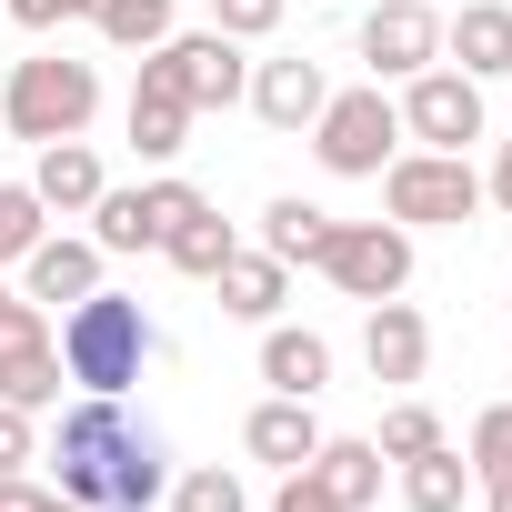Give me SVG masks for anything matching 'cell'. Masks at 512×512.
<instances>
[{"label": "cell", "instance_id": "obj_36", "mask_svg": "<svg viewBox=\"0 0 512 512\" xmlns=\"http://www.w3.org/2000/svg\"><path fill=\"white\" fill-rule=\"evenodd\" d=\"M482 201H502V211H512V141L492 151V181H482Z\"/></svg>", "mask_w": 512, "mask_h": 512}, {"label": "cell", "instance_id": "obj_4", "mask_svg": "<svg viewBox=\"0 0 512 512\" xmlns=\"http://www.w3.org/2000/svg\"><path fill=\"white\" fill-rule=\"evenodd\" d=\"M302 141H312V161H322L332 181H382V161L402 151V111H392L382 81H362V91H332Z\"/></svg>", "mask_w": 512, "mask_h": 512}, {"label": "cell", "instance_id": "obj_17", "mask_svg": "<svg viewBox=\"0 0 512 512\" xmlns=\"http://www.w3.org/2000/svg\"><path fill=\"white\" fill-rule=\"evenodd\" d=\"M241 101L262 111L272 131H312V121H322V101H332V81H322V61H262Z\"/></svg>", "mask_w": 512, "mask_h": 512}, {"label": "cell", "instance_id": "obj_22", "mask_svg": "<svg viewBox=\"0 0 512 512\" xmlns=\"http://www.w3.org/2000/svg\"><path fill=\"white\" fill-rule=\"evenodd\" d=\"M402 502H412V512H462V502H472V462H462L452 442L412 452V462H402Z\"/></svg>", "mask_w": 512, "mask_h": 512}, {"label": "cell", "instance_id": "obj_37", "mask_svg": "<svg viewBox=\"0 0 512 512\" xmlns=\"http://www.w3.org/2000/svg\"><path fill=\"white\" fill-rule=\"evenodd\" d=\"M482 512H512V482H482Z\"/></svg>", "mask_w": 512, "mask_h": 512}, {"label": "cell", "instance_id": "obj_15", "mask_svg": "<svg viewBox=\"0 0 512 512\" xmlns=\"http://www.w3.org/2000/svg\"><path fill=\"white\" fill-rule=\"evenodd\" d=\"M241 452H251V462H272V472H302V462L322 452V422H312V402H292V392L251 402V422H241Z\"/></svg>", "mask_w": 512, "mask_h": 512}, {"label": "cell", "instance_id": "obj_9", "mask_svg": "<svg viewBox=\"0 0 512 512\" xmlns=\"http://www.w3.org/2000/svg\"><path fill=\"white\" fill-rule=\"evenodd\" d=\"M151 61L181 81V101H191V111H231V101L251 91V61H241V41H231V31H171Z\"/></svg>", "mask_w": 512, "mask_h": 512}, {"label": "cell", "instance_id": "obj_1", "mask_svg": "<svg viewBox=\"0 0 512 512\" xmlns=\"http://www.w3.org/2000/svg\"><path fill=\"white\" fill-rule=\"evenodd\" d=\"M51 492L81 512H151L171 492V452L121 392H81L61 402V432H51Z\"/></svg>", "mask_w": 512, "mask_h": 512}, {"label": "cell", "instance_id": "obj_30", "mask_svg": "<svg viewBox=\"0 0 512 512\" xmlns=\"http://www.w3.org/2000/svg\"><path fill=\"white\" fill-rule=\"evenodd\" d=\"M282 11H292V0H211V31H231V41H272Z\"/></svg>", "mask_w": 512, "mask_h": 512}, {"label": "cell", "instance_id": "obj_7", "mask_svg": "<svg viewBox=\"0 0 512 512\" xmlns=\"http://www.w3.org/2000/svg\"><path fill=\"white\" fill-rule=\"evenodd\" d=\"M392 111H402V141H422V151H472V141H482V81L452 71V61L412 71Z\"/></svg>", "mask_w": 512, "mask_h": 512}, {"label": "cell", "instance_id": "obj_5", "mask_svg": "<svg viewBox=\"0 0 512 512\" xmlns=\"http://www.w3.org/2000/svg\"><path fill=\"white\" fill-rule=\"evenodd\" d=\"M382 211L402 231H462L482 211V171L462 151H392L382 161Z\"/></svg>", "mask_w": 512, "mask_h": 512}, {"label": "cell", "instance_id": "obj_20", "mask_svg": "<svg viewBox=\"0 0 512 512\" xmlns=\"http://www.w3.org/2000/svg\"><path fill=\"white\" fill-rule=\"evenodd\" d=\"M31 191H41V211H91V201L111 191V171H101V151H91V141H41Z\"/></svg>", "mask_w": 512, "mask_h": 512}, {"label": "cell", "instance_id": "obj_28", "mask_svg": "<svg viewBox=\"0 0 512 512\" xmlns=\"http://www.w3.org/2000/svg\"><path fill=\"white\" fill-rule=\"evenodd\" d=\"M51 231V211H41V191L31 181H0V262H21V251Z\"/></svg>", "mask_w": 512, "mask_h": 512}, {"label": "cell", "instance_id": "obj_12", "mask_svg": "<svg viewBox=\"0 0 512 512\" xmlns=\"http://www.w3.org/2000/svg\"><path fill=\"white\" fill-rule=\"evenodd\" d=\"M61 342H51V322H31V332H11L0 342V402L11 412H61Z\"/></svg>", "mask_w": 512, "mask_h": 512}, {"label": "cell", "instance_id": "obj_24", "mask_svg": "<svg viewBox=\"0 0 512 512\" xmlns=\"http://www.w3.org/2000/svg\"><path fill=\"white\" fill-rule=\"evenodd\" d=\"M91 31L111 51H161L171 41V0H91Z\"/></svg>", "mask_w": 512, "mask_h": 512}, {"label": "cell", "instance_id": "obj_2", "mask_svg": "<svg viewBox=\"0 0 512 512\" xmlns=\"http://www.w3.org/2000/svg\"><path fill=\"white\" fill-rule=\"evenodd\" d=\"M151 352H161V332H151V312L131 292H81L61 312V372H71V392H131Z\"/></svg>", "mask_w": 512, "mask_h": 512}, {"label": "cell", "instance_id": "obj_32", "mask_svg": "<svg viewBox=\"0 0 512 512\" xmlns=\"http://www.w3.org/2000/svg\"><path fill=\"white\" fill-rule=\"evenodd\" d=\"M21 31H61V21H91V0H0Z\"/></svg>", "mask_w": 512, "mask_h": 512}, {"label": "cell", "instance_id": "obj_3", "mask_svg": "<svg viewBox=\"0 0 512 512\" xmlns=\"http://www.w3.org/2000/svg\"><path fill=\"white\" fill-rule=\"evenodd\" d=\"M91 111H101V71L91 61H71V51H41V61H21L11 71V91H0V131L11 141H81L91 131Z\"/></svg>", "mask_w": 512, "mask_h": 512}, {"label": "cell", "instance_id": "obj_14", "mask_svg": "<svg viewBox=\"0 0 512 512\" xmlns=\"http://www.w3.org/2000/svg\"><path fill=\"white\" fill-rule=\"evenodd\" d=\"M21 292H31V302H81V292H101V241L41 231V241L21 251Z\"/></svg>", "mask_w": 512, "mask_h": 512}, {"label": "cell", "instance_id": "obj_34", "mask_svg": "<svg viewBox=\"0 0 512 512\" xmlns=\"http://www.w3.org/2000/svg\"><path fill=\"white\" fill-rule=\"evenodd\" d=\"M61 492L51 482H31V472H11V482H0V512H51Z\"/></svg>", "mask_w": 512, "mask_h": 512}, {"label": "cell", "instance_id": "obj_27", "mask_svg": "<svg viewBox=\"0 0 512 512\" xmlns=\"http://www.w3.org/2000/svg\"><path fill=\"white\" fill-rule=\"evenodd\" d=\"M462 462H472V482H512V402L472 412V442H462Z\"/></svg>", "mask_w": 512, "mask_h": 512}, {"label": "cell", "instance_id": "obj_21", "mask_svg": "<svg viewBox=\"0 0 512 512\" xmlns=\"http://www.w3.org/2000/svg\"><path fill=\"white\" fill-rule=\"evenodd\" d=\"M262 382L292 392V402H312L332 382V342L322 332H292V322H262Z\"/></svg>", "mask_w": 512, "mask_h": 512}, {"label": "cell", "instance_id": "obj_29", "mask_svg": "<svg viewBox=\"0 0 512 512\" xmlns=\"http://www.w3.org/2000/svg\"><path fill=\"white\" fill-rule=\"evenodd\" d=\"M372 442H382V462H412V452H432V442H442V412H432V402H392Z\"/></svg>", "mask_w": 512, "mask_h": 512}, {"label": "cell", "instance_id": "obj_16", "mask_svg": "<svg viewBox=\"0 0 512 512\" xmlns=\"http://www.w3.org/2000/svg\"><path fill=\"white\" fill-rule=\"evenodd\" d=\"M442 51L472 81H512V0H462V21H442Z\"/></svg>", "mask_w": 512, "mask_h": 512}, {"label": "cell", "instance_id": "obj_11", "mask_svg": "<svg viewBox=\"0 0 512 512\" xmlns=\"http://www.w3.org/2000/svg\"><path fill=\"white\" fill-rule=\"evenodd\" d=\"M191 121H201V111L181 101V81H171V71H161V61L141 51V81H131V151L171 171V161L191 151Z\"/></svg>", "mask_w": 512, "mask_h": 512}, {"label": "cell", "instance_id": "obj_25", "mask_svg": "<svg viewBox=\"0 0 512 512\" xmlns=\"http://www.w3.org/2000/svg\"><path fill=\"white\" fill-rule=\"evenodd\" d=\"M322 231H332V211H312L302 191H282V201L262 211V251H272V262H312Z\"/></svg>", "mask_w": 512, "mask_h": 512}, {"label": "cell", "instance_id": "obj_13", "mask_svg": "<svg viewBox=\"0 0 512 512\" xmlns=\"http://www.w3.org/2000/svg\"><path fill=\"white\" fill-rule=\"evenodd\" d=\"M362 362H372V382H422V362H432V322L392 292V302H372V322H362Z\"/></svg>", "mask_w": 512, "mask_h": 512}, {"label": "cell", "instance_id": "obj_18", "mask_svg": "<svg viewBox=\"0 0 512 512\" xmlns=\"http://www.w3.org/2000/svg\"><path fill=\"white\" fill-rule=\"evenodd\" d=\"M211 292H221L231 322H272L292 302V262H272V251H231V262L211 272Z\"/></svg>", "mask_w": 512, "mask_h": 512}, {"label": "cell", "instance_id": "obj_23", "mask_svg": "<svg viewBox=\"0 0 512 512\" xmlns=\"http://www.w3.org/2000/svg\"><path fill=\"white\" fill-rule=\"evenodd\" d=\"M231 251H241V231H231V221H221V211L201 201V211H191V221H181V231L161 241V262H171V272H191V282H211V272L231 262Z\"/></svg>", "mask_w": 512, "mask_h": 512}, {"label": "cell", "instance_id": "obj_35", "mask_svg": "<svg viewBox=\"0 0 512 512\" xmlns=\"http://www.w3.org/2000/svg\"><path fill=\"white\" fill-rule=\"evenodd\" d=\"M31 322H41V302H31V292H11V282H0V342H11V332H31Z\"/></svg>", "mask_w": 512, "mask_h": 512}, {"label": "cell", "instance_id": "obj_26", "mask_svg": "<svg viewBox=\"0 0 512 512\" xmlns=\"http://www.w3.org/2000/svg\"><path fill=\"white\" fill-rule=\"evenodd\" d=\"M161 502H171V512H251V492H241L231 462H191V472H171Z\"/></svg>", "mask_w": 512, "mask_h": 512}, {"label": "cell", "instance_id": "obj_10", "mask_svg": "<svg viewBox=\"0 0 512 512\" xmlns=\"http://www.w3.org/2000/svg\"><path fill=\"white\" fill-rule=\"evenodd\" d=\"M362 61H372V81L432 71L442 61V11H432V0H382V11L362 21Z\"/></svg>", "mask_w": 512, "mask_h": 512}, {"label": "cell", "instance_id": "obj_8", "mask_svg": "<svg viewBox=\"0 0 512 512\" xmlns=\"http://www.w3.org/2000/svg\"><path fill=\"white\" fill-rule=\"evenodd\" d=\"M191 211H201V191H191L181 171H161V181H141V191H101V201H91V241H101V251H161Z\"/></svg>", "mask_w": 512, "mask_h": 512}, {"label": "cell", "instance_id": "obj_31", "mask_svg": "<svg viewBox=\"0 0 512 512\" xmlns=\"http://www.w3.org/2000/svg\"><path fill=\"white\" fill-rule=\"evenodd\" d=\"M41 462V442H31V412H11V402H0V482H11V472H31Z\"/></svg>", "mask_w": 512, "mask_h": 512}, {"label": "cell", "instance_id": "obj_6", "mask_svg": "<svg viewBox=\"0 0 512 512\" xmlns=\"http://www.w3.org/2000/svg\"><path fill=\"white\" fill-rule=\"evenodd\" d=\"M312 272L332 292H352V302H392L412 282V231L402 221H332L322 251H312Z\"/></svg>", "mask_w": 512, "mask_h": 512}, {"label": "cell", "instance_id": "obj_33", "mask_svg": "<svg viewBox=\"0 0 512 512\" xmlns=\"http://www.w3.org/2000/svg\"><path fill=\"white\" fill-rule=\"evenodd\" d=\"M272 512H332V492H322L312 472H282V492H272Z\"/></svg>", "mask_w": 512, "mask_h": 512}, {"label": "cell", "instance_id": "obj_19", "mask_svg": "<svg viewBox=\"0 0 512 512\" xmlns=\"http://www.w3.org/2000/svg\"><path fill=\"white\" fill-rule=\"evenodd\" d=\"M322 492H332V512H372V492H382V442H362V432H322V452L302 462Z\"/></svg>", "mask_w": 512, "mask_h": 512}]
</instances>
